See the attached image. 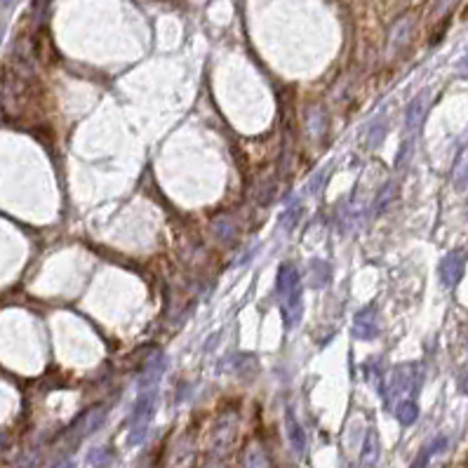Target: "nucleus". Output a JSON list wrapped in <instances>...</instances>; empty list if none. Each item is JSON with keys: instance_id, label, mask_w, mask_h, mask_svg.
<instances>
[{"instance_id": "9", "label": "nucleus", "mask_w": 468, "mask_h": 468, "mask_svg": "<svg viewBox=\"0 0 468 468\" xmlns=\"http://www.w3.org/2000/svg\"><path fill=\"white\" fill-rule=\"evenodd\" d=\"M10 3H12V0H3V5H10Z\"/></svg>"}, {"instance_id": "6", "label": "nucleus", "mask_w": 468, "mask_h": 468, "mask_svg": "<svg viewBox=\"0 0 468 468\" xmlns=\"http://www.w3.org/2000/svg\"><path fill=\"white\" fill-rule=\"evenodd\" d=\"M287 428H289V440H292L296 452H304V431L299 428V424L294 421V416H287Z\"/></svg>"}, {"instance_id": "4", "label": "nucleus", "mask_w": 468, "mask_h": 468, "mask_svg": "<svg viewBox=\"0 0 468 468\" xmlns=\"http://www.w3.org/2000/svg\"><path fill=\"white\" fill-rule=\"evenodd\" d=\"M409 19H400L396 26L391 28V36H388V48H391V52H396L398 48H403L405 43H407L409 38Z\"/></svg>"}, {"instance_id": "3", "label": "nucleus", "mask_w": 468, "mask_h": 468, "mask_svg": "<svg viewBox=\"0 0 468 468\" xmlns=\"http://www.w3.org/2000/svg\"><path fill=\"white\" fill-rule=\"evenodd\" d=\"M374 308H365L356 316V334L360 339H372L376 336V325H374Z\"/></svg>"}, {"instance_id": "7", "label": "nucleus", "mask_w": 468, "mask_h": 468, "mask_svg": "<svg viewBox=\"0 0 468 468\" xmlns=\"http://www.w3.org/2000/svg\"><path fill=\"white\" fill-rule=\"evenodd\" d=\"M424 101H426V99H424V94H421L419 99L412 101V106H409V111H407V128H409V130L414 128V121L419 118V113L424 111Z\"/></svg>"}, {"instance_id": "2", "label": "nucleus", "mask_w": 468, "mask_h": 468, "mask_svg": "<svg viewBox=\"0 0 468 468\" xmlns=\"http://www.w3.org/2000/svg\"><path fill=\"white\" fill-rule=\"evenodd\" d=\"M461 271H464V250H456V252L445 256V261L440 264V278L447 287H454L461 278Z\"/></svg>"}, {"instance_id": "8", "label": "nucleus", "mask_w": 468, "mask_h": 468, "mask_svg": "<svg viewBox=\"0 0 468 468\" xmlns=\"http://www.w3.org/2000/svg\"><path fill=\"white\" fill-rule=\"evenodd\" d=\"M454 3H456V0H436V10H433V14H436V17L445 14Z\"/></svg>"}, {"instance_id": "5", "label": "nucleus", "mask_w": 468, "mask_h": 468, "mask_svg": "<svg viewBox=\"0 0 468 468\" xmlns=\"http://www.w3.org/2000/svg\"><path fill=\"white\" fill-rule=\"evenodd\" d=\"M396 414H398V419H400L403 424L407 426V424H412L416 416H419V407H416L412 400H400V403H398V407H396Z\"/></svg>"}, {"instance_id": "1", "label": "nucleus", "mask_w": 468, "mask_h": 468, "mask_svg": "<svg viewBox=\"0 0 468 468\" xmlns=\"http://www.w3.org/2000/svg\"><path fill=\"white\" fill-rule=\"evenodd\" d=\"M156 386L158 381H141L139 398H136L132 412V438H130L132 445H139L146 436L148 421L153 416V405H156Z\"/></svg>"}]
</instances>
